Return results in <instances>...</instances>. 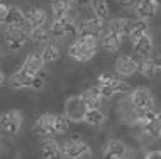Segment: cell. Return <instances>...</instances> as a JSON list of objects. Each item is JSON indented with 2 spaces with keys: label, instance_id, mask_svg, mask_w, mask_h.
Here are the masks:
<instances>
[{
  "label": "cell",
  "instance_id": "obj_14",
  "mask_svg": "<svg viewBox=\"0 0 161 159\" xmlns=\"http://www.w3.org/2000/svg\"><path fill=\"white\" fill-rule=\"evenodd\" d=\"M158 8H159V5L154 2V0H139L137 7H136V12H137L139 19L149 20V19H153V17L156 15Z\"/></svg>",
  "mask_w": 161,
  "mask_h": 159
},
{
  "label": "cell",
  "instance_id": "obj_20",
  "mask_svg": "<svg viewBox=\"0 0 161 159\" xmlns=\"http://www.w3.org/2000/svg\"><path fill=\"white\" fill-rule=\"evenodd\" d=\"M54 19H63V17L71 15V2L69 0H53L51 3Z\"/></svg>",
  "mask_w": 161,
  "mask_h": 159
},
{
  "label": "cell",
  "instance_id": "obj_31",
  "mask_svg": "<svg viewBox=\"0 0 161 159\" xmlns=\"http://www.w3.org/2000/svg\"><path fill=\"white\" fill-rule=\"evenodd\" d=\"M98 93L102 98H112L115 95L114 88H112L110 85H98Z\"/></svg>",
  "mask_w": 161,
  "mask_h": 159
},
{
  "label": "cell",
  "instance_id": "obj_40",
  "mask_svg": "<svg viewBox=\"0 0 161 159\" xmlns=\"http://www.w3.org/2000/svg\"><path fill=\"white\" fill-rule=\"evenodd\" d=\"M154 2H156V3H158V5H161V0H154Z\"/></svg>",
  "mask_w": 161,
  "mask_h": 159
},
{
  "label": "cell",
  "instance_id": "obj_16",
  "mask_svg": "<svg viewBox=\"0 0 161 159\" xmlns=\"http://www.w3.org/2000/svg\"><path fill=\"white\" fill-rule=\"evenodd\" d=\"M130 24H132V20H130V19H125V17H117V19H112L110 22H108V31L117 34L119 37L129 36Z\"/></svg>",
  "mask_w": 161,
  "mask_h": 159
},
{
  "label": "cell",
  "instance_id": "obj_24",
  "mask_svg": "<svg viewBox=\"0 0 161 159\" xmlns=\"http://www.w3.org/2000/svg\"><path fill=\"white\" fill-rule=\"evenodd\" d=\"M25 20V14L20 10L17 5H10L8 7V14H7V19H5V24L7 25H20Z\"/></svg>",
  "mask_w": 161,
  "mask_h": 159
},
{
  "label": "cell",
  "instance_id": "obj_2",
  "mask_svg": "<svg viewBox=\"0 0 161 159\" xmlns=\"http://www.w3.org/2000/svg\"><path fill=\"white\" fill-rule=\"evenodd\" d=\"M8 85H10V88H14V90H20V88L41 90L42 85H44V78H42L41 75L32 76V75H29L27 71H24L22 68H20L19 71H15L14 75H10Z\"/></svg>",
  "mask_w": 161,
  "mask_h": 159
},
{
  "label": "cell",
  "instance_id": "obj_23",
  "mask_svg": "<svg viewBox=\"0 0 161 159\" xmlns=\"http://www.w3.org/2000/svg\"><path fill=\"white\" fill-rule=\"evenodd\" d=\"M83 122H86L92 127H98L105 122V115H103L98 109H86L85 115H83Z\"/></svg>",
  "mask_w": 161,
  "mask_h": 159
},
{
  "label": "cell",
  "instance_id": "obj_29",
  "mask_svg": "<svg viewBox=\"0 0 161 159\" xmlns=\"http://www.w3.org/2000/svg\"><path fill=\"white\" fill-rule=\"evenodd\" d=\"M49 31L44 27H32L31 29V32H29V37L34 41V42H37V44H41V42H46L47 39H49Z\"/></svg>",
  "mask_w": 161,
  "mask_h": 159
},
{
  "label": "cell",
  "instance_id": "obj_10",
  "mask_svg": "<svg viewBox=\"0 0 161 159\" xmlns=\"http://www.w3.org/2000/svg\"><path fill=\"white\" fill-rule=\"evenodd\" d=\"M44 66H46V63H44V59H42L41 53H31L25 58V61L22 64V70L27 71L29 75H32V76H37L44 71Z\"/></svg>",
  "mask_w": 161,
  "mask_h": 159
},
{
  "label": "cell",
  "instance_id": "obj_26",
  "mask_svg": "<svg viewBox=\"0 0 161 159\" xmlns=\"http://www.w3.org/2000/svg\"><path fill=\"white\" fill-rule=\"evenodd\" d=\"M142 130L146 132L147 135L151 137L153 140H158L161 139V119H154L153 122H149V124H146L144 127H142Z\"/></svg>",
  "mask_w": 161,
  "mask_h": 159
},
{
  "label": "cell",
  "instance_id": "obj_28",
  "mask_svg": "<svg viewBox=\"0 0 161 159\" xmlns=\"http://www.w3.org/2000/svg\"><path fill=\"white\" fill-rule=\"evenodd\" d=\"M71 125V119H68L66 115H56L54 117V130L56 134H66Z\"/></svg>",
  "mask_w": 161,
  "mask_h": 159
},
{
  "label": "cell",
  "instance_id": "obj_8",
  "mask_svg": "<svg viewBox=\"0 0 161 159\" xmlns=\"http://www.w3.org/2000/svg\"><path fill=\"white\" fill-rule=\"evenodd\" d=\"M5 41L10 51H19L24 48L27 41V34L22 31L20 25H7L5 29Z\"/></svg>",
  "mask_w": 161,
  "mask_h": 159
},
{
  "label": "cell",
  "instance_id": "obj_22",
  "mask_svg": "<svg viewBox=\"0 0 161 159\" xmlns=\"http://www.w3.org/2000/svg\"><path fill=\"white\" fill-rule=\"evenodd\" d=\"M137 71L141 73L144 78H153L158 71V66H156L154 59H149V58H142L141 61H137Z\"/></svg>",
  "mask_w": 161,
  "mask_h": 159
},
{
  "label": "cell",
  "instance_id": "obj_6",
  "mask_svg": "<svg viewBox=\"0 0 161 159\" xmlns=\"http://www.w3.org/2000/svg\"><path fill=\"white\" fill-rule=\"evenodd\" d=\"M103 31V20L98 17L93 19H85L78 22V37H102Z\"/></svg>",
  "mask_w": 161,
  "mask_h": 159
},
{
  "label": "cell",
  "instance_id": "obj_7",
  "mask_svg": "<svg viewBox=\"0 0 161 159\" xmlns=\"http://www.w3.org/2000/svg\"><path fill=\"white\" fill-rule=\"evenodd\" d=\"M61 149H63V154L68 159H81L90 154L88 144L83 142L81 139H69L61 146Z\"/></svg>",
  "mask_w": 161,
  "mask_h": 159
},
{
  "label": "cell",
  "instance_id": "obj_38",
  "mask_svg": "<svg viewBox=\"0 0 161 159\" xmlns=\"http://www.w3.org/2000/svg\"><path fill=\"white\" fill-rule=\"evenodd\" d=\"M5 142H7V140H5V137H3V134H0V147H2Z\"/></svg>",
  "mask_w": 161,
  "mask_h": 159
},
{
  "label": "cell",
  "instance_id": "obj_39",
  "mask_svg": "<svg viewBox=\"0 0 161 159\" xmlns=\"http://www.w3.org/2000/svg\"><path fill=\"white\" fill-rule=\"evenodd\" d=\"M3 81H5V75H3V71L0 70V85H2Z\"/></svg>",
  "mask_w": 161,
  "mask_h": 159
},
{
  "label": "cell",
  "instance_id": "obj_4",
  "mask_svg": "<svg viewBox=\"0 0 161 159\" xmlns=\"http://www.w3.org/2000/svg\"><path fill=\"white\" fill-rule=\"evenodd\" d=\"M22 127V114L19 110H8L0 115V130L5 135H15Z\"/></svg>",
  "mask_w": 161,
  "mask_h": 159
},
{
  "label": "cell",
  "instance_id": "obj_25",
  "mask_svg": "<svg viewBox=\"0 0 161 159\" xmlns=\"http://www.w3.org/2000/svg\"><path fill=\"white\" fill-rule=\"evenodd\" d=\"M41 56H42V59H44L46 64L56 63L59 59V48L54 44H47V46H44V49L41 51Z\"/></svg>",
  "mask_w": 161,
  "mask_h": 159
},
{
  "label": "cell",
  "instance_id": "obj_17",
  "mask_svg": "<svg viewBox=\"0 0 161 159\" xmlns=\"http://www.w3.org/2000/svg\"><path fill=\"white\" fill-rule=\"evenodd\" d=\"M80 98H81V102H83V105L86 107V109H98L100 100H102V97H100V93H98V87L86 88L80 95Z\"/></svg>",
  "mask_w": 161,
  "mask_h": 159
},
{
  "label": "cell",
  "instance_id": "obj_42",
  "mask_svg": "<svg viewBox=\"0 0 161 159\" xmlns=\"http://www.w3.org/2000/svg\"><path fill=\"white\" fill-rule=\"evenodd\" d=\"M0 56H2V46H0Z\"/></svg>",
  "mask_w": 161,
  "mask_h": 159
},
{
  "label": "cell",
  "instance_id": "obj_12",
  "mask_svg": "<svg viewBox=\"0 0 161 159\" xmlns=\"http://www.w3.org/2000/svg\"><path fill=\"white\" fill-rule=\"evenodd\" d=\"M41 156H42V159H64L61 146L56 142V140H53V139H47V140L42 142Z\"/></svg>",
  "mask_w": 161,
  "mask_h": 159
},
{
  "label": "cell",
  "instance_id": "obj_30",
  "mask_svg": "<svg viewBox=\"0 0 161 159\" xmlns=\"http://www.w3.org/2000/svg\"><path fill=\"white\" fill-rule=\"evenodd\" d=\"M110 87L114 88L115 95H117V93H119V95H120V93H127L129 90H130V87H129V85L125 83L124 80H119V78H115L114 81H112V83H110Z\"/></svg>",
  "mask_w": 161,
  "mask_h": 159
},
{
  "label": "cell",
  "instance_id": "obj_15",
  "mask_svg": "<svg viewBox=\"0 0 161 159\" xmlns=\"http://www.w3.org/2000/svg\"><path fill=\"white\" fill-rule=\"evenodd\" d=\"M25 20L32 27H42L47 20V14L42 7H31L25 12Z\"/></svg>",
  "mask_w": 161,
  "mask_h": 159
},
{
  "label": "cell",
  "instance_id": "obj_3",
  "mask_svg": "<svg viewBox=\"0 0 161 159\" xmlns=\"http://www.w3.org/2000/svg\"><path fill=\"white\" fill-rule=\"evenodd\" d=\"M130 103L136 109V112H147V110H154V97L151 93V90H147L144 87H139L136 90H132L130 95Z\"/></svg>",
  "mask_w": 161,
  "mask_h": 159
},
{
  "label": "cell",
  "instance_id": "obj_21",
  "mask_svg": "<svg viewBox=\"0 0 161 159\" xmlns=\"http://www.w3.org/2000/svg\"><path fill=\"white\" fill-rule=\"evenodd\" d=\"M120 39H122V37H119L117 34L107 31L105 34H102V37H100V44H102V48L107 49V51H117L120 48Z\"/></svg>",
  "mask_w": 161,
  "mask_h": 159
},
{
  "label": "cell",
  "instance_id": "obj_19",
  "mask_svg": "<svg viewBox=\"0 0 161 159\" xmlns=\"http://www.w3.org/2000/svg\"><path fill=\"white\" fill-rule=\"evenodd\" d=\"M146 34H149V24H147V20L139 19V17L136 20H132V24H130V32H129L130 41L134 42L141 36H146Z\"/></svg>",
  "mask_w": 161,
  "mask_h": 159
},
{
  "label": "cell",
  "instance_id": "obj_9",
  "mask_svg": "<svg viewBox=\"0 0 161 159\" xmlns=\"http://www.w3.org/2000/svg\"><path fill=\"white\" fill-rule=\"evenodd\" d=\"M54 114H42L34 124V132L37 135H53L54 130Z\"/></svg>",
  "mask_w": 161,
  "mask_h": 159
},
{
  "label": "cell",
  "instance_id": "obj_35",
  "mask_svg": "<svg viewBox=\"0 0 161 159\" xmlns=\"http://www.w3.org/2000/svg\"><path fill=\"white\" fill-rule=\"evenodd\" d=\"M144 159H161V151H151V152H147Z\"/></svg>",
  "mask_w": 161,
  "mask_h": 159
},
{
  "label": "cell",
  "instance_id": "obj_37",
  "mask_svg": "<svg viewBox=\"0 0 161 159\" xmlns=\"http://www.w3.org/2000/svg\"><path fill=\"white\" fill-rule=\"evenodd\" d=\"M154 63H156V66H158V70L161 71V56H158V58L154 59Z\"/></svg>",
  "mask_w": 161,
  "mask_h": 159
},
{
  "label": "cell",
  "instance_id": "obj_36",
  "mask_svg": "<svg viewBox=\"0 0 161 159\" xmlns=\"http://www.w3.org/2000/svg\"><path fill=\"white\" fill-rule=\"evenodd\" d=\"M117 3L122 7H132L134 3H136V0H117Z\"/></svg>",
  "mask_w": 161,
  "mask_h": 159
},
{
  "label": "cell",
  "instance_id": "obj_18",
  "mask_svg": "<svg viewBox=\"0 0 161 159\" xmlns=\"http://www.w3.org/2000/svg\"><path fill=\"white\" fill-rule=\"evenodd\" d=\"M132 48H134V51H136L139 56H142V58H147V54L153 51V39H151L149 34H146V36H141L139 39H136V41L132 42Z\"/></svg>",
  "mask_w": 161,
  "mask_h": 159
},
{
  "label": "cell",
  "instance_id": "obj_43",
  "mask_svg": "<svg viewBox=\"0 0 161 159\" xmlns=\"http://www.w3.org/2000/svg\"><path fill=\"white\" fill-rule=\"evenodd\" d=\"M159 119H161V114H159Z\"/></svg>",
  "mask_w": 161,
  "mask_h": 159
},
{
  "label": "cell",
  "instance_id": "obj_41",
  "mask_svg": "<svg viewBox=\"0 0 161 159\" xmlns=\"http://www.w3.org/2000/svg\"><path fill=\"white\" fill-rule=\"evenodd\" d=\"M119 159H129V157H127V156H124V157H119Z\"/></svg>",
  "mask_w": 161,
  "mask_h": 159
},
{
  "label": "cell",
  "instance_id": "obj_34",
  "mask_svg": "<svg viewBox=\"0 0 161 159\" xmlns=\"http://www.w3.org/2000/svg\"><path fill=\"white\" fill-rule=\"evenodd\" d=\"M73 5H78V7H85V5H92V0H69Z\"/></svg>",
  "mask_w": 161,
  "mask_h": 159
},
{
  "label": "cell",
  "instance_id": "obj_33",
  "mask_svg": "<svg viewBox=\"0 0 161 159\" xmlns=\"http://www.w3.org/2000/svg\"><path fill=\"white\" fill-rule=\"evenodd\" d=\"M7 14H8V5H5V3H0V24H5Z\"/></svg>",
  "mask_w": 161,
  "mask_h": 159
},
{
  "label": "cell",
  "instance_id": "obj_32",
  "mask_svg": "<svg viewBox=\"0 0 161 159\" xmlns=\"http://www.w3.org/2000/svg\"><path fill=\"white\" fill-rule=\"evenodd\" d=\"M114 80H115V76L110 75V73H102V75H98V85H110Z\"/></svg>",
  "mask_w": 161,
  "mask_h": 159
},
{
  "label": "cell",
  "instance_id": "obj_5",
  "mask_svg": "<svg viewBox=\"0 0 161 159\" xmlns=\"http://www.w3.org/2000/svg\"><path fill=\"white\" fill-rule=\"evenodd\" d=\"M49 34L53 37H66V36H78V25L71 15L63 19H54L49 27Z\"/></svg>",
  "mask_w": 161,
  "mask_h": 159
},
{
  "label": "cell",
  "instance_id": "obj_13",
  "mask_svg": "<svg viewBox=\"0 0 161 159\" xmlns=\"http://www.w3.org/2000/svg\"><path fill=\"white\" fill-rule=\"evenodd\" d=\"M115 71L122 76H130L137 71V61L130 56H119L115 61Z\"/></svg>",
  "mask_w": 161,
  "mask_h": 159
},
{
  "label": "cell",
  "instance_id": "obj_1",
  "mask_svg": "<svg viewBox=\"0 0 161 159\" xmlns=\"http://www.w3.org/2000/svg\"><path fill=\"white\" fill-rule=\"evenodd\" d=\"M98 48V41L97 37H78V41H75L71 46L68 48V54L76 61H90L95 56Z\"/></svg>",
  "mask_w": 161,
  "mask_h": 159
},
{
  "label": "cell",
  "instance_id": "obj_11",
  "mask_svg": "<svg viewBox=\"0 0 161 159\" xmlns=\"http://www.w3.org/2000/svg\"><path fill=\"white\" fill-rule=\"evenodd\" d=\"M127 154V147L122 140L119 139H110L103 149V156L107 159H119V157H124Z\"/></svg>",
  "mask_w": 161,
  "mask_h": 159
},
{
  "label": "cell",
  "instance_id": "obj_27",
  "mask_svg": "<svg viewBox=\"0 0 161 159\" xmlns=\"http://www.w3.org/2000/svg\"><path fill=\"white\" fill-rule=\"evenodd\" d=\"M92 8L95 12V17L98 19H107L108 17V3L107 0H92Z\"/></svg>",
  "mask_w": 161,
  "mask_h": 159
}]
</instances>
